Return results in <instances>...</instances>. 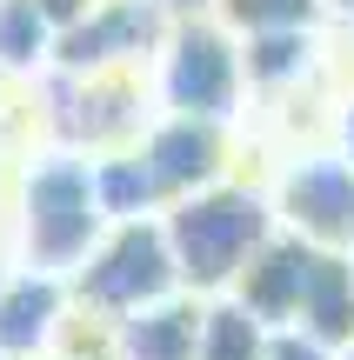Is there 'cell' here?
I'll return each mask as SVG.
<instances>
[{
	"instance_id": "4",
	"label": "cell",
	"mask_w": 354,
	"mask_h": 360,
	"mask_svg": "<svg viewBox=\"0 0 354 360\" xmlns=\"http://www.w3.org/2000/svg\"><path fill=\"white\" fill-rule=\"evenodd\" d=\"M167 294H181V274H174V254H167V233L160 220H120L94 240V254L74 267L67 281V300L94 321L120 327L134 321L141 307H160Z\"/></svg>"
},
{
	"instance_id": "21",
	"label": "cell",
	"mask_w": 354,
	"mask_h": 360,
	"mask_svg": "<svg viewBox=\"0 0 354 360\" xmlns=\"http://www.w3.org/2000/svg\"><path fill=\"white\" fill-rule=\"evenodd\" d=\"M0 360H7V354H0Z\"/></svg>"
},
{
	"instance_id": "16",
	"label": "cell",
	"mask_w": 354,
	"mask_h": 360,
	"mask_svg": "<svg viewBox=\"0 0 354 360\" xmlns=\"http://www.w3.org/2000/svg\"><path fill=\"white\" fill-rule=\"evenodd\" d=\"M267 360H341V354L321 347V340L301 334V327H274V334H267Z\"/></svg>"
},
{
	"instance_id": "17",
	"label": "cell",
	"mask_w": 354,
	"mask_h": 360,
	"mask_svg": "<svg viewBox=\"0 0 354 360\" xmlns=\"http://www.w3.org/2000/svg\"><path fill=\"white\" fill-rule=\"evenodd\" d=\"M94 7H101V0H34V13L47 20V34H53V40H61V34H74V27L87 20Z\"/></svg>"
},
{
	"instance_id": "6",
	"label": "cell",
	"mask_w": 354,
	"mask_h": 360,
	"mask_svg": "<svg viewBox=\"0 0 354 360\" xmlns=\"http://www.w3.org/2000/svg\"><path fill=\"white\" fill-rule=\"evenodd\" d=\"M267 207L288 240L315 247V254H354V167L334 147L288 154L267 174Z\"/></svg>"
},
{
	"instance_id": "20",
	"label": "cell",
	"mask_w": 354,
	"mask_h": 360,
	"mask_svg": "<svg viewBox=\"0 0 354 360\" xmlns=\"http://www.w3.org/2000/svg\"><path fill=\"white\" fill-rule=\"evenodd\" d=\"M341 360H354V347H341Z\"/></svg>"
},
{
	"instance_id": "11",
	"label": "cell",
	"mask_w": 354,
	"mask_h": 360,
	"mask_svg": "<svg viewBox=\"0 0 354 360\" xmlns=\"http://www.w3.org/2000/svg\"><path fill=\"white\" fill-rule=\"evenodd\" d=\"M294 327L315 334L321 347H354V254H315L301 287V307H294Z\"/></svg>"
},
{
	"instance_id": "7",
	"label": "cell",
	"mask_w": 354,
	"mask_h": 360,
	"mask_svg": "<svg viewBox=\"0 0 354 360\" xmlns=\"http://www.w3.org/2000/svg\"><path fill=\"white\" fill-rule=\"evenodd\" d=\"M181 0H101L74 34L53 40L47 80H80V74H147L167 40Z\"/></svg>"
},
{
	"instance_id": "13",
	"label": "cell",
	"mask_w": 354,
	"mask_h": 360,
	"mask_svg": "<svg viewBox=\"0 0 354 360\" xmlns=\"http://www.w3.org/2000/svg\"><path fill=\"white\" fill-rule=\"evenodd\" d=\"M234 40L261 34H321L328 27V0H201Z\"/></svg>"
},
{
	"instance_id": "9",
	"label": "cell",
	"mask_w": 354,
	"mask_h": 360,
	"mask_svg": "<svg viewBox=\"0 0 354 360\" xmlns=\"http://www.w3.org/2000/svg\"><path fill=\"white\" fill-rule=\"evenodd\" d=\"M67 314H74L67 281L27 274V267L0 274V354L7 360H47L61 327H67Z\"/></svg>"
},
{
	"instance_id": "15",
	"label": "cell",
	"mask_w": 354,
	"mask_h": 360,
	"mask_svg": "<svg viewBox=\"0 0 354 360\" xmlns=\"http://www.w3.org/2000/svg\"><path fill=\"white\" fill-rule=\"evenodd\" d=\"M53 60V34L34 13V0H0V74L40 80Z\"/></svg>"
},
{
	"instance_id": "19",
	"label": "cell",
	"mask_w": 354,
	"mask_h": 360,
	"mask_svg": "<svg viewBox=\"0 0 354 360\" xmlns=\"http://www.w3.org/2000/svg\"><path fill=\"white\" fill-rule=\"evenodd\" d=\"M328 27H348L354 34V0H328Z\"/></svg>"
},
{
	"instance_id": "22",
	"label": "cell",
	"mask_w": 354,
	"mask_h": 360,
	"mask_svg": "<svg viewBox=\"0 0 354 360\" xmlns=\"http://www.w3.org/2000/svg\"><path fill=\"white\" fill-rule=\"evenodd\" d=\"M47 360H53V354H47Z\"/></svg>"
},
{
	"instance_id": "12",
	"label": "cell",
	"mask_w": 354,
	"mask_h": 360,
	"mask_svg": "<svg viewBox=\"0 0 354 360\" xmlns=\"http://www.w3.org/2000/svg\"><path fill=\"white\" fill-rule=\"evenodd\" d=\"M201 347V300L167 294L160 307H141L114 327V360H194Z\"/></svg>"
},
{
	"instance_id": "18",
	"label": "cell",
	"mask_w": 354,
	"mask_h": 360,
	"mask_svg": "<svg viewBox=\"0 0 354 360\" xmlns=\"http://www.w3.org/2000/svg\"><path fill=\"white\" fill-rule=\"evenodd\" d=\"M334 154L354 167V94H341V107H334Z\"/></svg>"
},
{
	"instance_id": "1",
	"label": "cell",
	"mask_w": 354,
	"mask_h": 360,
	"mask_svg": "<svg viewBox=\"0 0 354 360\" xmlns=\"http://www.w3.org/2000/svg\"><path fill=\"white\" fill-rule=\"evenodd\" d=\"M107 233L101 193H94V160L74 147H47L13 174V267L74 281V267Z\"/></svg>"
},
{
	"instance_id": "8",
	"label": "cell",
	"mask_w": 354,
	"mask_h": 360,
	"mask_svg": "<svg viewBox=\"0 0 354 360\" xmlns=\"http://www.w3.org/2000/svg\"><path fill=\"white\" fill-rule=\"evenodd\" d=\"M141 167L154 174L160 200H187V193H208L221 180H234L241 160V127H214V120H187V114H154V127L141 134Z\"/></svg>"
},
{
	"instance_id": "10",
	"label": "cell",
	"mask_w": 354,
	"mask_h": 360,
	"mask_svg": "<svg viewBox=\"0 0 354 360\" xmlns=\"http://www.w3.org/2000/svg\"><path fill=\"white\" fill-rule=\"evenodd\" d=\"M308 267H315V247H301V240H288V233H274V240L248 260V274L234 281V300L267 327V334H274V327H294V307H301Z\"/></svg>"
},
{
	"instance_id": "2",
	"label": "cell",
	"mask_w": 354,
	"mask_h": 360,
	"mask_svg": "<svg viewBox=\"0 0 354 360\" xmlns=\"http://www.w3.org/2000/svg\"><path fill=\"white\" fill-rule=\"evenodd\" d=\"M160 233H167L174 274H181V294L194 300H221L234 294V281L248 274V260L274 240V207H267V187H248V180H221L208 193H187L160 214Z\"/></svg>"
},
{
	"instance_id": "14",
	"label": "cell",
	"mask_w": 354,
	"mask_h": 360,
	"mask_svg": "<svg viewBox=\"0 0 354 360\" xmlns=\"http://www.w3.org/2000/svg\"><path fill=\"white\" fill-rule=\"evenodd\" d=\"M194 360H267V327L241 307L234 294L201 300V347Z\"/></svg>"
},
{
	"instance_id": "3",
	"label": "cell",
	"mask_w": 354,
	"mask_h": 360,
	"mask_svg": "<svg viewBox=\"0 0 354 360\" xmlns=\"http://www.w3.org/2000/svg\"><path fill=\"white\" fill-rule=\"evenodd\" d=\"M154 101L160 114H187V120H214V127H241L248 120V67H241V40L214 20L208 7H181L160 40L154 67Z\"/></svg>"
},
{
	"instance_id": "5",
	"label": "cell",
	"mask_w": 354,
	"mask_h": 360,
	"mask_svg": "<svg viewBox=\"0 0 354 360\" xmlns=\"http://www.w3.org/2000/svg\"><path fill=\"white\" fill-rule=\"evenodd\" d=\"M53 94V141L87 160L127 154L154 127L160 101L147 74H80V80H47Z\"/></svg>"
}]
</instances>
